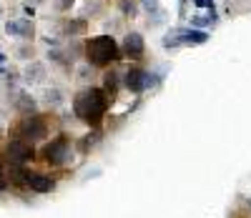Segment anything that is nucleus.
I'll list each match as a JSON object with an SVG mask.
<instances>
[{
  "instance_id": "f3484780",
  "label": "nucleus",
  "mask_w": 251,
  "mask_h": 218,
  "mask_svg": "<svg viewBox=\"0 0 251 218\" xmlns=\"http://www.w3.org/2000/svg\"><path fill=\"white\" fill-rule=\"evenodd\" d=\"M33 55H35V53H33V46H20V48H18V58H20V60H30Z\"/></svg>"
},
{
  "instance_id": "aec40b11",
  "label": "nucleus",
  "mask_w": 251,
  "mask_h": 218,
  "mask_svg": "<svg viewBox=\"0 0 251 218\" xmlns=\"http://www.w3.org/2000/svg\"><path fill=\"white\" fill-rule=\"evenodd\" d=\"M121 8H123V13H126V15H131V18H133V13H136V5H133V3H128V0H123Z\"/></svg>"
},
{
  "instance_id": "6e6552de",
  "label": "nucleus",
  "mask_w": 251,
  "mask_h": 218,
  "mask_svg": "<svg viewBox=\"0 0 251 218\" xmlns=\"http://www.w3.org/2000/svg\"><path fill=\"white\" fill-rule=\"evenodd\" d=\"M5 33L13 35V38H20V40H33L35 35V25H33V20H8V25H5Z\"/></svg>"
},
{
  "instance_id": "6ab92c4d",
  "label": "nucleus",
  "mask_w": 251,
  "mask_h": 218,
  "mask_svg": "<svg viewBox=\"0 0 251 218\" xmlns=\"http://www.w3.org/2000/svg\"><path fill=\"white\" fill-rule=\"evenodd\" d=\"M73 3H75V0H55V10L66 13V10H71V8H73Z\"/></svg>"
},
{
  "instance_id": "423d86ee",
  "label": "nucleus",
  "mask_w": 251,
  "mask_h": 218,
  "mask_svg": "<svg viewBox=\"0 0 251 218\" xmlns=\"http://www.w3.org/2000/svg\"><path fill=\"white\" fill-rule=\"evenodd\" d=\"M5 153H8V161H10L13 166H23V163H28V161L35 158L33 143H25V141H20V138H15V141L8 143Z\"/></svg>"
},
{
  "instance_id": "dca6fc26",
  "label": "nucleus",
  "mask_w": 251,
  "mask_h": 218,
  "mask_svg": "<svg viewBox=\"0 0 251 218\" xmlns=\"http://www.w3.org/2000/svg\"><path fill=\"white\" fill-rule=\"evenodd\" d=\"M83 28H86V23H83V20H73V23H66V25H63V30H66V33H83Z\"/></svg>"
},
{
  "instance_id": "4468645a",
  "label": "nucleus",
  "mask_w": 251,
  "mask_h": 218,
  "mask_svg": "<svg viewBox=\"0 0 251 218\" xmlns=\"http://www.w3.org/2000/svg\"><path fill=\"white\" fill-rule=\"evenodd\" d=\"M211 23H216V10H208L206 15H196L191 20V25H211Z\"/></svg>"
},
{
  "instance_id": "ddd939ff",
  "label": "nucleus",
  "mask_w": 251,
  "mask_h": 218,
  "mask_svg": "<svg viewBox=\"0 0 251 218\" xmlns=\"http://www.w3.org/2000/svg\"><path fill=\"white\" fill-rule=\"evenodd\" d=\"M118 85H121V75L116 73V71H111V73H106L103 75V91H106V96H116L118 93Z\"/></svg>"
},
{
  "instance_id": "39448f33",
  "label": "nucleus",
  "mask_w": 251,
  "mask_h": 218,
  "mask_svg": "<svg viewBox=\"0 0 251 218\" xmlns=\"http://www.w3.org/2000/svg\"><path fill=\"white\" fill-rule=\"evenodd\" d=\"M156 83V78H151V73H146L143 68H128L123 75V85L128 88L131 93H143L146 88H151V85Z\"/></svg>"
},
{
  "instance_id": "5701e85b",
  "label": "nucleus",
  "mask_w": 251,
  "mask_h": 218,
  "mask_svg": "<svg viewBox=\"0 0 251 218\" xmlns=\"http://www.w3.org/2000/svg\"><path fill=\"white\" fill-rule=\"evenodd\" d=\"M3 60H5V55H3V53H0V63H3Z\"/></svg>"
},
{
  "instance_id": "f03ea898",
  "label": "nucleus",
  "mask_w": 251,
  "mask_h": 218,
  "mask_svg": "<svg viewBox=\"0 0 251 218\" xmlns=\"http://www.w3.org/2000/svg\"><path fill=\"white\" fill-rule=\"evenodd\" d=\"M83 50H86V60L91 65H96V68H106V65H111V63H116L121 58V48H118V43L113 40V35L88 38L86 46H83Z\"/></svg>"
},
{
  "instance_id": "a211bd4d",
  "label": "nucleus",
  "mask_w": 251,
  "mask_h": 218,
  "mask_svg": "<svg viewBox=\"0 0 251 218\" xmlns=\"http://www.w3.org/2000/svg\"><path fill=\"white\" fill-rule=\"evenodd\" d=\"M63 55H66V53H60V50H50V53H48L50 60H55V63H60V65H68L71 58H63Z\"/></svg>"
},
{
  "instance_id": "9d476101",
  "label": "nucleus",
  "mask_w": 251,
  "mask_h": 218,
  "mask_svg": "<svg viewBox=\"0 0 251 218\" xmlns=\"http://www.w3.org/2000/svg\"><path fill=\"white\" fill-rule=\"evenodd\" d=\"M30 191H35V193H48V191H53V178L50 176H46V173H28L25 170V181H23Z\"/></svg>"
},
{
  "instance_id": "f257e3e1",
  "label": "nucleus",
  "mask_w": 251,
  "mask_h": 218,
  "mask_svg": "<svg viewBox=\"0 0 251 218\" xmlns=\"http://www.w3.org/2000/svg\"><path fill=\"white\" fill-rule=\"evenodd\" d=\"M73 111L88 125H98L108 111V96L103 88H86L73 98Z\"/></svg>"
},
{
  "instance_id": "20e7f679",
  "label": "nucleus",
  "mask_w": 251,
  "mask_h": 218,
  "mask_svg": "<svg viewBox=\"0 0 251 218\" xmlns=\"http://www.w3.org/2000/svg\"><path fill=\"white\" fill-rule=\"evenodd\" d=\"M68 136H58V138H53L46 148H43V158H46V163L48 166H63L68 161V156H71V150H68Z\"/></svg>"
},
{
  "instance_id": "0eeeda50",
  "label": "nucleus",
  "mask_w": 251,
  "mask_h": 218,
  "mask_svg": "<svg viewBox=\"0 0 251 218\" xmlns=\"http://www.w3.org/2000/svg\"><path fill=\"white\" fill-rule=\"evenodd\" d=\"M146 53V40L141 33H128L123 40V55H128L131 60H141Z\"/></svg>"
},
{
  "instance_id": "4be33fe9",
  "label": "nucleus",
  "mask_w": 251,
  "mask_h": 218,
  "mask_svg": "<svg viewBox=\"0 0 251 218\" xmlns=\"http://www.w3.org/2000/svg\"><path fill=\"white\" fill-rule=\"evenodd\" d=\"M46 0H28V5H43Z\"/></svg>"
},
{
  "instance_id": "b1692460",
  "label": "nucleus",
  "mask_w": 251,
  "mask_h": 218,
  "mask_svg": "<svg viewBox=\"0 0 251 218\" xmlns=\"http://www.w3.org/2000/svg\"><path fill=\"white\" fill-rule=\"evenodd\" d=\"M249 206H251V201H249Z\"/></svg>"
},
{
  "instance_id": "412c9836",
  "label": "nucleus",
  "mask_w": 251,
  "mask_h": 218,
  "mask_svg": "<svg viewBox=\"0 0 251 218\" xmlns=\"http://www.w3.org/2000/svg\"><path fill=\"white\" fill-rule=\"evenodd\" d=\"M196 8H206V10H214V0H194Z\"/></svg>"
},
{
  "instance_id": "9b49d317",
  "label": "nucleus",
  "mask_w": 251,
  "mask_h": 218,
  "mask_svg": "<svg viewBox=\"0 0 251 218\" xmlns=\"http://www.w3.org/2000/svg\"><path fill=\"white\" fill-rule=\"evenodd\" d=\"M35 108H38L35 98H30L28 93H18V98H15V111H18V113L35 116Z\"/></svg>"
},
{
  "instance_id": "2eb2a0df",
  "label": "nucleus",
  "mask_w": 251,
  "mask_h": 218,
  "mask_svg": "<svg viewBox=\"0 0 251 218\" xmlns=\"http://www.w3.org/2000/svg\"><path fill=\"white\" fill-rule=\"evenodd\" d=\"M46 100H48V105H60L63 103V93L58 88H53V91L46 93Z\"/></svg>"
},
{
  "instance_id": "7ed1b4c3",
  "label": "nucleus",
  "mask_w": 251,
  "mask_h": 218,
  "mask_svg": "<svg viewBox=\"0 0 251 218\" xmlns=\"http://www.w3.org/2000/svg\"><path fill=\"white\" fill-rule=\"evenodd\" d=\"M15 133L20 136V141H25V143L43 141L48 136V123H46V118H40V116H25L23 121L18 123Z\"/></svg>"
},
{
  "instance_id": "1a4fd4ad",
  "label": "nucleus",
  "mask_w": 251,
  "mask_h": 218,
  "mask_svg": "<svg viewBox=\"0 0 251 218\" xmlns=\"http://www.w3.org/2000/svg\"><path fill=\"white\" fill-rule=\"evenodd\" d=\"M176 35L181 46H203L208 40V33L199 28H176Z\"/></svg>"
},
{
  "instance_id": "f8f14e48",
  "label": "nucleus",
  "mask_w": 251,
  "mask_h": 218,
  "mask_svg": "<svg viewBox=\"0 0 251 218\" xmlns=\"http://www.w3.org/2000/svg\"><path fill=\"white\" fill-rule=\"evenodd\" d=\"M23 78H25V83H43V80H46V65H40V63L28 65L25 73H23Z\"/></svg>"
}]
</instances>
